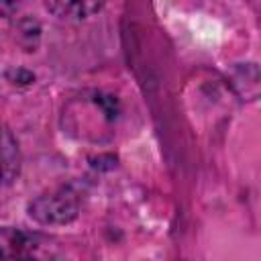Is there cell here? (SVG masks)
<instances>
[{
	"instance_id": "obj_1",
	"label": "cell",
	"mask_w": 261,
	"mask_h": 261,
	"mask_svg": "<svg viewBox=\"0 0 261 261\" xmlns=\"http://www.w3.org/2000/svg\"><path fill=\"white\" fill-rule=\"evenodd\" d=\"M77 212V200L73 194L61 190L45 194L33 202L31 214L41 222H67Z\"/></svg>"
},
{
	"instance_id": "obj_2",
	"label": "cell",
	"mask_w": 261,
	"mask_h": 261,
	"mask_svg": "<svg viewBox=\"0 0 261 261\" xmlns=\"http://www.w3.org/2000/svg\"><path fill=\"white\" fill-rule=\"evenodd\" d=\"M37 251V243L31 234L10 228V226H0V259L6 261H33Z\"/></svg>"
},
{
	"instance_id": "obj_3",
	"label": "cell",
	"mask_w": 261,
	"mask_h": 261,
	"mask_svg": "<svg viewBox=\"0 0 261 261\" xmlns=\"http://www.w3.org/2000/svg\"><path fill=\"white\" fill-rule=\"evenodd\" d=\"M102 4L96 2H55V4H47L49 10H53L57 16H90L92 12H96Z\"/></svg>"
},
{
	"instance_id": "obj_4",
	"label": "cell",
	"mask_w": 261,
	"mask_h": 261,
	"mask_svg": "<svg viewBox=\"0 0 261 261\" xmlns=\"http://www.w3.org/2000/svg\"><path fill=\"white\" fill-rule=\"evenodd\" d=\"M0 159L6 161V165L12 171L18 169V157H16V151H14V143L4 130H0Z\"/></svg>"
}]
</instances>
